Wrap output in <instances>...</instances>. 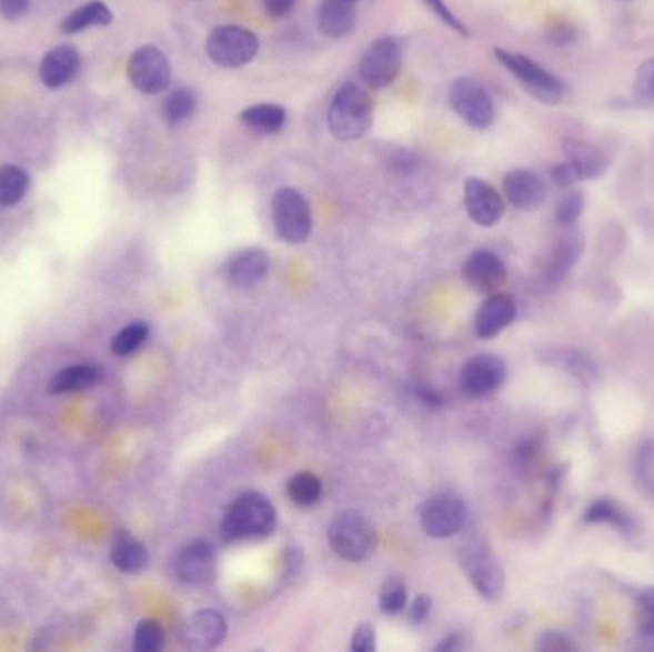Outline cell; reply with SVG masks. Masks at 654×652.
I'll list each match as a JSON object with an SVG mask.
<instances>
[{
    "label": "cell",
    "mask_w": 654,
    "mask_h": 652,
    "mask_svg": "<svg viewBox=\"0 0 654 652\" xmlns=\"http://www.w3.org/2000/svg\"><path fill=\"white\" fill-rule=\"evenodd\" d=\"M165 633L155 620H142L134 630L132 646L137 652H158L163 649Z\"/></svg>",
    "instance_id": "obj_35"
},
{
    "label": "cell",
    "mask_w": 654,
    "mask_h": 652,
    "mask_svg": "<svg viewBox=\"0 0 654 652\" xmlns=\"http://www.w3.org/2000/svg\"><path fill=\"white\" fill-rule=\"evenodd\" d=\"M351 2H356V0H351Z\"/></svg>",
    "instance_id": "obj_53"
},
{
    "label": "cell",
    "mask_w": 654,
    "mask_h": 652,
    "mask_svg": "<svg viewBox=\"0 0 654 652\" xmlns=\"http://www.w3.org/2000/svg\"><path fill=\"white\" fill-rule=\"evenodd\" d=\"M536 649L542 652H569L576 651L578 646L565 633L547 630V632L540 633V638L536 641Z\"/></svg>",
    "instance_id": "obj_40"
},
{
    "label": "cell",
    "mask_w": 654,
    "mask_h": 652,
    "mask_svg": "<svg viewBox=\"0 0 654 652\" xmlns=\"http://www.w3.org/2000/svg\"><path fill=\"white\" fill-rule=\"evenodd\" d=\"M635 622L643 638L654 639V588L641 591L635 603Z\"/></svg>",
    "instance_id": "obj_39"
},
{
    "label": "cell",
    "mask_w": 654,
    "mask_h": 652,
    "mask_svg": "<svg viewBox=\"0 0 654 652\" xmlns=\"http://www.w3.org/2000/svg\"><path fill=\"white\" fill-rule=\"evenodd\" d=\"M547 37H550V41L553 44H559V47L561 44H569L574 39V29L569 23H559L557 28L551 29Z\"/></svg>",
    "instance_id": "obj_49"
},
{
    "label": "cell",
    "mask_w": 654,
    "mask_h": 652,
    "mask_svg": "<svg viewBox=\"0 0 654 652\" xmlns=\"http://www.w3.org/2000/svg\"><path fill=\"white\" fill-rule=\"evenodd\" d=\"M288 495L299 508H312L322 498V481L310 471H301L288 481Z\"/></svg>",
    "instance_id": "obj_30"
},
{
    "label": "cell",
    "mask_w": 654,
    "mask_h": 652,
    "mask_svg": "<svg viewBox=\"0 0 654 652\" xmlns=\"http://www.w3.org/2000/svg\"><path fill=\"white\" fill-rule=\"evenodd\" d=\"M393 169L399 172H412L415 169V158L408 151H400L393 158Z\"/></svg>",
    "instance_id": "obj_51"
},
{
    "label": "cell",
    "mask_w": 654,
    "mask_h": 652,
    "mask_svg": "<svg viewBox=\"0 0 654 652\" xmlns=\"http://www.w3.org/2000/svg\"><path fill=\"white\" fill-rule=\"evenodd\" d=\"M555 362L563 370L569 371L574 379H578L582 383H592L597 378V370L593 365L590 358H585L582 352L578 351H557L555 352Z\"/></svg>",
    "instance_id": "obj_34"
},
{
    "label": "cell",
    "mask_w": 654,
    "mask_h": 652,
    "mask_svg": "<svg viewBox=\"0 0 654 652\" xmlns=\"http://www.w3.org/2000/svg\"><path fill=\"white\" fill-rule=\"evenodd\" d=\"M634 98L643 108L654 110V58L645 60L635 71Z\"/></svg>",
    "instance_id": "obj_37"
},
{
    "label": "cell",
    "mask_w": 654,
    "mask_h": 652,
    "mask_svg": "<svg viewBox=\"0 0 654 652\" xmlns=\"http://www.w3.org/2000/svg\"><path fill=\"white\" fill-rule=\"evenodd\" d=\"M503 192L511 205L519 211H536L544 205L547 195V185L537 172L529 169H515L505 174L503 179Z\"/></svg>",
    "instance_id": "obj_16"
},
{
    "label": "cell",
    "mask_w": 654,
    "mask_h": 652,
    "mask_svg": "<svg viewBox=\"0 0 654 652\" xmlns=\"http://www.w3.org/2000/svg\"><path fill=\"white\" fill-rule=\"evenodd\" d=\"M408 588L400 578H389L379 591V609L383 614L394 616L406 609Z\"/></svg>",
    "instance_id": "obj_33"
},
{
    "label": "cell",
    "mask_w": 654,
    "mask_h": 652,
    "mask_svg": "<svg viewBox=\"0 0 654 652\" xmlns=\"http://www.w3.org/2000/svg\"><path fill=\"white\" fill-rule=\"evenodd\" d=\"M127 76L134 89L144 94H161L171 84V63L155 47H140L127 63Z\"/></svg>",
    "instance_id": "obj_11"
},
{
    "label": "cell",
    "mask_w": 654,
    "mask_h": 652,
    "mask_svg": "<svg viewBox=\"0 0 654 652\" xmlns=\"http://www.w3.org/2000/svg\"><path fill=\"white\" fill-rule=\"evenodd\" d=\"M433 611V601L427 595H420L415 598L410 604V611H408V619L412 624H423L429 619V614Z\"/></svg>",
    "instance_id": "obj_46"
},
{
    "label": "cell",
    "mask_w": 654,
    "mask_h": 652,
    "mask_svg": "<svg viewBox=\"0 0 654 652\" xmlns=\"http://www.w3.org/2000/svg\"><path fill=\"white\" fill-rule=\"evenodd\" d=\"M537 452H540V442L537 439H526L516 444L513 450V461L516 468H529L532 461L536 460Z\"/></svg>",
    "instance_id": "obj_43"
},
{
    "label": "cell",
    "mask_w": 654,
    "mask_h": 652,
    "mask_svg": "<svg viewBox=\"0 0 654 652\" xmlns=\"http://www.w3.org/2000/svg\"><path fill=\"white\" fill-rule=\"evenodd\" d=\"M402 69V47L393 37L372 42L360 60V77L372 89H385L396 81Z\"/></svg>",
    "instance_id": "obj_10"
},
{
    "label": "cell",
    "mask_w": 654,
    "mask_h": 652,
    "mask_svg": "<svg viewBox=\"0 0 654 652\" xmlns=\"http://www.w3.org/2000/svg\"><path fill=\"white\" fill-rule=\"evenodd\" d=\"M148 335H150V325L148 323H129L127 328H123L118 335L111 339V352L115 357H131L134 352L140 351V347L145 343Z\"/></svg>",
    "instance_id": "obj_32"
},
{
    "label": "cell",
    "mask_w": 654,
    "mask_h": 652,
    "mask_svg": "<svg viewBox=\"0 0 654 652\" xmlns=\"http://www.w3.org/2000/svg\"><path fill=\"white\" fill-rule=\"evenodd\" d=\"M195 108H198V94L192 89H177L165 100V108H163L165 121L171 127L184 123L187 119L192 118Z\"/></svg>",
    "instance_id": "obj_31"
},
{
    "label": "cell",
    "mask_w": 654,
    "mask_h": 652,
    "mask_svg": "<svg viewBox=\"0 0 654 652\" xmlns=\"http://www.w3.org/2000/svg\"><path fill=\"white\" fill-rule=\"evenodd\" d=\"M507 378V368L496 354H476L469 358L460 373V387L471 399H486L500 391Z\"/></svg>",
    "instance_id": "obj_12"
},
{
    "label": "cell",
    "mask_w": 654,
    "mask_h": 652,
    "mask_svg": "<svg viewBox=\"0 0 654 652\" xmlns=\"http://www.w3.org/2000/svg\"><path fill=\"white\" fill-rule=\"evenodd\" d=\"M563 153H565V159L571 163L572 169L578 174L580 182L601 179L608 171V158H606L605 151H601L597 146L590 144L585 140L566 138L563 142Z\"/></svg>",
    "instance_id": "obj_21"
},
{
    "label": "cell",
    "mask_w": 654,
    "mask_h": 652,
    "mask_svg": "<svg viewBox=\"0 0 654 652\" xmlns=\"http://www.w3.org/2000/svg\"><path fill=\"white\" fill-rule=\"evenodd\" d=\"M375 630L370 624H360L352 633V651L375 652Z\"/></svg>",
    "instance_id": "obj_42"
},
{
    "label": "cell",
    "mask_w": 654,
    "mask_h": 652,
    "mask_svg": "<svg viewBox=\"0 0 654 652\" xmlns=\"http://www.w3.org/2000/svg\"><path fill=\"white\" fill-rule=\"evenodd\" d=\"M635 477L645 492L654 495V442L645 440L635 453Z\"/></svg>",
    "instance_id": "obj_38"
},
{
    "label": "cell",
    "mask_w": 654,
    "mask_h": 652,
    "mask_svg": "<svg viewBox=\"0 0 654 652\" xmlns=\"http://www.w3.org/2000/svg\"><path fill=\"white\" fill-rule=\"evenodd\" d=\"M331 550L349 563H362L378 548V530L362 513L343 511L333 516L328 529Z\"/></svg>",
    "instance_id": "obj_5"
},
{
    "label": "cell",
    "mask_w": 654,
    "mask_h": 652,
    "mask_svg": "<svg viewBox=\"0 0 654 652\" xmlns=\"http://www.w3.org/2000/svg\"><path fill=\"white\" fill-rule=\"evenodd\" d=\"M463 200H465L469 219L482 228L496 227L505 211V203L496 188L489 184L486 180L475 179V177L465 180Z\"/></svg>",
    "instance_id": "obj_14"
},
{
    "label": "cell",
    "mask_w": 654,
    "mask_h": 652,
    "mask_svg": "<svg viewBox=\"0 0 654 652\" xmlns=\"http://www.w3.org/2000/svg\"><path fill=\"white\" fill-rule=\"evenodd\" d=\"M465 521H467V508L460 495H434L421 505V529L436 540H446L460 534L465 526Z\"/></svg>",
    "instance_id": "obj_9"
},
{
    "label": "cell",
    "mask_w": 654,
    "mask_h": 652,
    "mask_svg": "<svg viewBox=\"0 0 654 652\" xmlns=\"http://www.w3.org/2000/svg\"><path fill=\"white\" fill-rule=\"evenodd\" d=\"M465 649V643H463V635H447L444 641H442L441 645H436V651H462Z\"/></svg>",
    "instance_id": "obj_52"
},
{
    "label": "cell",
    "mask_w": 654,
    "mask_h": 652,
    "mask_svg": "<svg viewBox=\"0 0 654 652\" xmlns=\"http://www.w3.org/2000/svg\"><path fill=\"white\" fill-rule=\"evenodd\" d=\"M585 524H606L618 530L622 534H634L635 521L634 516L627 513L626 509L622 508L620 503L614 502L613 498H597L593 500L584 511Z\"/></svg>",
    "instance_id": "obj_24"
},
{
    "label": "cell",
    "mask_w": 654,
    "mask_h": 652,
    "mask_svg": "<svg viewBox=\"0 0 654 652\" xmlns=\"http://www.w3.org/2000/svg\"><path fill=\"white\" fill-rule=\"evenodd\" d=\"M79 66H81V56L73 47L68 44L56 47L42 58L41 68H39L42 84L49 89H60L77 76Z\"/></svg>",
    "instance_id": "obj_22"
},
{
    "label": "cell",
    "mask_w": 654,
    "mask_h": 652,
    "mask_svg": "<svg viewBox=\"0 0 654 652\" xmlns=\"http://www.w3.org/2000/svg\"><path fill=\"white\" fill-rule=\"evenodd\" d=\"M113 21V12L105 7L100 0H92L84 7L77 8L76 12L62 21L63 33H81L84 29L94 28V26H110Z\"/></svg>",
    "instance_id": "obj_28"
},
{
    "label": "cell",
    "mask_w": 654,
    "mask_h": 652,
    "mask_svg": "<svg viewBox=\"0 0 654 652\" xmlns=\"http://www.w3.org/2000/svg\"><path fill=\"white\" fill-rule=\"evenodd\" d=\"M497 62L515 77L516 83L521 84L532 98L545 106H559L565 102L566 83L561 77L551 73L547 69L542 68L540 63L531 60L529 56L516 54L510 50H494Z\"/></svg>",
    "instance_id": "obj_4"
},
{
    "label": "cell",
    "mask_w": 654,
    "mask_h": 652,
    "mask_svg": "<svg viewBox=\"0 0 654 652\" xmlns=\"http://www.w3.org/2000/svg\"><path fill=\"white\" fill-rule=\"evenodd\" d=\"M217 548L205 540L188 543L174 561V572L182 584L205 585L217 574Z\"/></svg>",
    "instance_id": "obj_13"
},
{
    "label": "cell",
    "mask_w": 654,
    "mask_h": 652,
    "mask_svg": "<svg viewBox=\"0 0 654 652\" xmlns=\"http://www.w3.org/2000/svg\"><path fill=\"white\" fill-rule=\"evenodd\" d=\"M460 564L476 593L486 601H497L505 591V572L490 543L479 534L469 535L457 551Z\"/></svg>",
    "instance_id": "obj_3"
},
{
    "label": "cell",
    "mask_w": 654,
    "mask_h": 652,
    "mask_svg": "<svg viewBox=\"0 0 654 652\" xmlns=\"http://www.w3.org/2000/svg\"><path fill=\"white\" fill-rule=\"evenodd\" d=\"M373 123V103L370 94L356 83L339 87L328 110V124L333 137L351 142L364 137Z\"/></svg>",
    "instance_id": "obj_2"
},
{
    "label": "cell",
    "mask_w": 654,
    "mask_h": 652,
    "mask_svg": "<svg viewBox=\"0 0 654 652\" xmlns=\"http://www.w3.org/2000/svg\"><path fill=\"white\" fill-rule=\"evenodd\" d=\"M450 103L455 113L475 131H486L496 119V110L486 89L471 77H460L450 87Z\"/></svg>",
    "instance_id": "obj_8"
},
{
    "label": "cell",
    "mask_w": 654,
    "mask_h": 652,
    "mask_svg": "<svg viewBox=\"0 0 654 652\" xmlns=\"http://www.w3.org/2000/svg\"><path fill=\"white\" fill-rule=\"evenodd\" d=\"M110 559L113 566L124 574H138L148 566L150 553L145 550L144 543L138 542L137 538L127 532H119L111 543Z\"/></svg>",
    "instance_id": "obj_25"
},
{
    "label": "cell",
    "mask_w": 654,
    "mask_h": 652,
    "mask_svg": "<svg viewBox=\"0 0 654 652\" xmlns=\"http://www.w3.org/2000/svg\"><path fill=\"white\" fill-rule=\"evenodd\" d=\"M29 182V174L21 167H0V205H18L28 193Z\"/></svg>",
    "instance_id": "obj_29"
},
{
    "label": "cell",
    "mask_w": 654,
    "mask_h": 652,
    "mask_svg": "<svg viewBox=\"0 0 654 652\" xmlns=\"http://www.w3.org/2000/svg\"><path fill=\"white\" fill-rule=\"evenodd\" d=\"M295 2L296 0H262V8L272 20H282L293 10Z\"/></svg>",
    "instance_id": "obj_48"
},
{
    "label": "cell",
    "mask_w": 654,
    "mask_h": 652,
    "mask_svg": "<svg viewBox=\"0 0 654 652\" xmlns=\"http://www.w3.org/2000/svg\"><path fill=\"white\" fill-rule=\"evenodd\" d=\"M288 113L278 103H259L241 111L240 121L259 134H275L283 129Z\"/></svg>",
    "instance_id": "obj_27"
},
{
    "label": "cell",
    "mask_w": 654,
    "mask_h": 652,
    "mask_svg": "<svg viewBox=\"0 0 654 652\" xmlns=\"http://www.w3.org/2000/svg\"><path fill=\"white\" fill-rule=\"evenodd\" d=\"M227 619L213 609H203L188 620L182 639L192 651H213L227 639Z\"/></svg>",
    "instance_id": "obj_17"
},
{
    "label": "cell",
    "mask_w": 654,
    "mask_h": 652,
    "mask_svg": "<svg viewBox=\"0 0 654 652\" xmlns=\"http://www.w3.org/2000/svg\"><path fill=\"white\" fill-rule=\"evenodd\" d=\"M318 26L325 37L343 39L356 26V10L351 0H324L318 12Z\"/></svg>",
    "instance_id": "obj_23"
},
{
    "label": "cell",
    "mask_w": 654,
    "mask_h": 652,
    "mask_svg": "<svg viewBox=\"0 0 654 652\" xmlns=\"http://www.w3.org/2000/svg\"><path fill=\"white\" fill-rule=\"evenodd\" d=\"M463 280L476 293L492 295L507 280V268L496 253L489 249H479L463 264Z\"/></svg>",
    "instance_id": "obj_15"
},
{
    "label": "cell",
    "mask_w": 654,
    "mask_h": 652,
    "mask_svg": "<svg viewBox=\"0 0 654 652\" xmlns=\"http://www.w3.org/2000/svg\"><path fill=\"white\" fill-rule=\"evenodd\" d=\"M269 253L259 248L243 249L232 254L227 264L228 282L238 289H251L259 285L269 274Z\"/></svg>",
    "instance_id": "obj_20"
},
{
    "label": "cell",
    "mask_w": 654,
    "mask_h": 652,
    "mask_svg": "<svg viewBox=\"0 0 654 652\" xmlns=\"http://www.w3.org/2000/svg\"><path fill=\"white\" fill-rule=\"evenodd\" d=\"M584 193L578 190H571L559 200L555 207V222L561 228H574L580 217L584 213Z\"/></svg>",
    "instance_id": "obj_36"
},
{
    "label": "cell",
    "mask_w": 654,
    "mask_h": 652,
    "mask_svg": "<svg viewBox=\"0 0 654 652\" xmlns=\"http://www.w3.org/2000/svg\"><path fill=\"white\" fill-rule=\"evenodd\" d=\"M551 180L559 185V188H572L574 184H578L580 179L576 171L572 169L569 161H561L557 165L551 167Z\"/></svg>",
    "instance_id": "obj_44"
},
{
    "label": "cell",
    "mask_w": 654,
    "mask_h": 652,
    "mask_svg": "<svg viewBox=\"0 0 654 652\" xmlns=\"http://www.w3.org/2000/svg\"><path fill=\"white\" fill-rule=\"evenodd\" d=\"M31 8V0H0V14L7 20H18Z\"/></svg>",
    "instance_id": "obj_47"
},
{
    "label": "cell",
    "mask_w": 654,
    "mask_h": 652,
    "mask_svg": "<svg viewBox=\"0 0 654 652\" xmlns=\"http://www.w3.org/2000/svg\"><path fill=\"white\" fill-rule=\"evenodd\" d=\"M417 399H420L423 404L427 405V408H441V405L444 404L441 394L433 391V389H427V387H420V389H417Z\"/></svg>",
    "instance_id": "obj_50"
},
{
    "label": "cell",
    "mask_w": 654,
    "mask_h": 652,
    "mask_svg": "<svg viewBox=\"0 0 654 652\" xmlns=\"http://www.w3.org/2000/svg\"><path fill=\"white\" fill-rule=\"evenodd\" d=\"M102 373L97 365L79 364L69 365L52 375L49 383L50 394H66V392L87 391L97 385Z\"/></svg>",
    "instance_id": "obj_26"
},
{
    "label": "cell",
    "mask_w": 654,
    "mask_h": 652,
    "mask_svg": "<svg viewBox=\"0 0 654 652\" xmlns=\"http://www.w3.org/2000/svg\"><path fill=\"white\" fill-rule=\"evenodd\" d=\"M423 2H425V7H427L429 10H431V12L444 23V26L454 29L455 33L462 34V37H469L467 26H463L462 20L447 8L444 0H423Z\"/></svg>",
    "instance_id": "obj_41"
},
{
    "label": "cell",
    "mask_w": 654,
    "mask_h": 652,
    "mask_svg": "<svg viewBox=\"0 0 654 652\" xmlns=\"http://www.w3.org/2000/svg\"><path fill=\"white\" fill-rule=\"evenodd\" d=\"M207 54L219 68H243L259 54V39L253 31L240 26H222L209 34Z\"/></svg>",
    "instance_id": "obj_7"
},
{
    "label": "cell",
    "mask_w": 654,
    "mask_h": 652,
    "mask_svg": "<svg viewBox=\"0 0 654 652\" xmlns=\"http://www.w3.org/2000/svg\"><path fill=\"white\" fill-rule=\"evenodd\" d=\"M272 222L275 234L291 245L309 240L312 232V211L303 193L295 188L278 190L272 200Z\"/></svg>",
    "instance_id": "obj_6"
},
{
    "label": "cell",
    "mask_w": 654,
    "mask_h": 652,
    "mask_svg": "<svg viewBox=\"0 0 654 652\" xmlns=\"http://www.w3.org/2000/svg\"><path fill=\"white\" fill-rule=\"evenodd\" d=\"M516 317V302L507 293H492L482 302L475 314V333L479 339H494L510 328Z\"/></svg>",
    "instance_id": "obj_19"
},
{
    "label": "cell",
    "mask_w": 654,
    "mask_h": 652,
    "mask_svg": "<svg viewBox=\"0 0 654 652\" xmlns=\"http://www.w3.org/2000/svg\"><path fill=\"white\" fill-rule=\"evenodd\" d=\"M565 234L559 238L555 248L551 249L544 264V280L547 285H559L571 274L580 257L584 253V235L574 228H563Z\"/></svg>",
    "instance_id": "obj_18"
},
{
    "label": "cell",
    "mask_w": 654,
    "mask_h": 652,
    "mask_svg": "<svg viewBox=\"0 0 654 652\" xmlns=\"http://www.w3.org/2000/svg\"><path fill=\"white\" fill-rule=\"evenodd\" d=\"M304 566L303 551L299 545H293L285 551V578L290 582H295L296 578L301 576Z\"/></svg>",
    "instance_id": "obj_45"
},
{
    "label": "cell",
    "mask_w": 654,
    "mask_h": 652,
    "mask_svg": "<svg viewBox=\"0 0 654 652\" xmlns=\"http://www.w3.org/2000/svg\"><path fill=\"white\" fill-rule=\"evenodd\" d=\"M275 509L261 492H245L228 505L221 521L224 543L255 542L274 534Z\"/></svg>",
    "instance_id": "obj_1"
}]
</instances>
